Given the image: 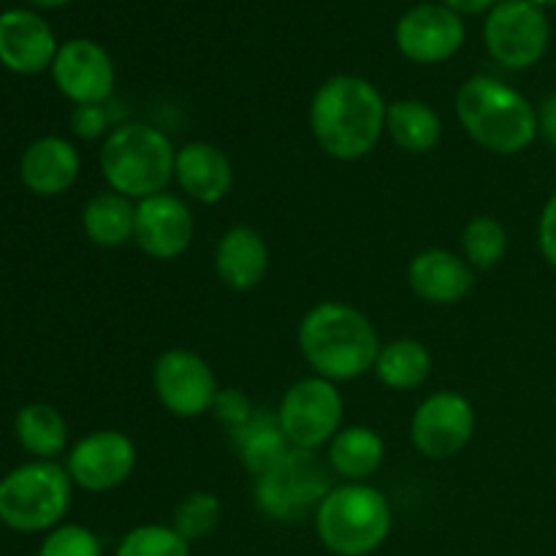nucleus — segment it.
<instances>
[{
	"label": "nucleus",
	"mask_w": 556,
	"mask_h": 556,
	"mask_svg": "<svg viewBox=\"0 0 556 556\" xmlns=\"http://www.w3.org/2000/svg\"><path fill=\"white\" fill-rule=\"evenodd\" d=\"M81 172V155L63 136H41L20 157V179L30 193L52 199L74 188Z\"/></svg>",
	"instance_id": "19"
},
{
	"label": "nucleus",
	"mask_w": 556,
	"mask_h": 556,
	"mask_svg": "<svg viewBox=\"0 0 556 556\" xmlns=\"http://www.w3.org/2000/svg\"><path fill=\"white\" fill-rule=\"evenodd\" d=\"M58 38L43 16L27 9H9L0 14V63L22 76L52 68L58 58Z\"/></svg>",
	"instance_id": "16"
},
{
	"label": "nucleus",
	"mask_w": 556,
	"mask_h": 556,
	"mask_svg": "<svg viewBox=\"0 0 556 556\" xmlns=\"http://www.w3.org/2000/svg\"><path fill=\"white\" fill-rule=\"evenodd\" d=\"M174 182L199 204H220L233 188V163L212 141H188L177 147Z\"/></svg>",
	"instance_id": "18"
},
{
	"label": "nucleus",
	"mask_w": 556,
	"mask_h": 556,
	"mask_svg": "<svg viewBox=\"0 0 556 556\" xmlns=\"http://www.w3.org/2000/svg\"><path fill=\"white\" fill-rule=\"evenodd\" d=\"M71 492L74 481L63 465L27 462L0 478V521L22 535L52 532L68 514Z\"/></svg>",
	"instance_id": "6"
},
{
	"label": "nucleus",
	"mask_w": 556,
	"mask_h": 556,
	"mask_svg": "<svg viewBox=\"0 0 556 556\" xmlns=\"http://www.w3.org/2000/svg\"><path fill=\"white\" fill-rule=\"evenodd\" d=\"M508 253V231L492 215H476L462 228V255L476 271H489Z\"/></svg>",
	"instance_id": "27"
},
{
	"label": "nucleus",
	"mask_w": 556,
	"mask_h": 556,
	"mask_svg": "<svg viewBox=\"0 0 556 556\" xmlns=\"http://www.w3.org/2000/svg\"><path fill=\"white\" fill-rule=\"evenodd\" d=\"M538 248H541L546 264L556 269V193L546 201L541 220H538Z\"/></svg>",
	"instance_id": "33"
},
{
	"label": "nucleus",
	"mask_w": 556,
	"mask_h": 556,
	"mask_svg": "<svg viewBox=\"0 0 556 556\" xmlns=\"http://www.w3.org/2000/svg\"><path fill=\"white\" fill-rule=\"evenodd\" d=\"M255 410H258V407L253 405V400L239 389H220L215 407H212V413H215L217 421L226 427V432H237L239 427H244V424L253 418Z\"/></svg>",
	"instance_id": "32"
},
{
	"label": "nucleus",
	"mask_w": 556,
	"mask_h": 556,
	"mask_svg": "<svg viewBox=\"0 0 556 556\" xmlns=\"http://www.w3.org/2000/svg\"><path fill=\"white\" fill-rule=\"evenodd\" d=\"M52 79L58 90L74 106L81 103H109L117 85V68L112 54L92 38H71L58 49L52 63Z\"/></svg>",
	"instance_id": "15"
},
{
	"label": "nucleus",
	"mask_w": 556,
	"mask_h": 556,
	"mask_svg": "<svg viewBox=\"0 0 556 556\" xmlns=\"http://www.w3.org/2000/svg\"><path fill=\"white\" fill-rule=\"evenodd\" d=\"M315 532L337 556H369L391 535V503L372 483H337L315 510Z\"/></svg>",
	"instance_id": "5"
},
{
	"label": "nucleus",
	"mask_w": 556,
	"mask_h": 556,
	"mask_svg": "<svg viewBox=\"0 0 556 556\" xmlns=\"http://www.w3.org/2000/svg\"><path fill=\"white\" fill-rule=\"evenodd\" d=\"M223 516L220 500L212 492H190L179 500V505L174 508L172 527L185 538L188 543L204 541L212 532L217 530Z\"/></svg>",
	"instance_id": "28"
},
{
	"label": "nucleus",
	"mask_w": 556,
	"mask_h": 556,
	"mask_svg": "<svg viewBox=\"0 0 556 556\" xmlns=\"http://www.w3.org/2000/svg\"><path fill=\"white\" fill-rule=\"evenodd\" d=\"M134 226L136 201L123 193H114V190H101V193L90 195L81 210L85 237L103 250H117L134 242Z\"/></svg>",
	"instance_id": "24"
},
{
	"label": "nucleus",
	"mask_w": 556,
	"mask_h": 556,
	"mask_svg": "<svg viewBox=\"0 0 556 556\" xmlns=\"http://www.w3.org/2000/svg\"><path fill=\"white\" fill-rule=\"evenodd\" d=\"M152 389L163 410L174 418H201L212 413L220 383L204 356L188 348H168L152 364Z\"/></svg>",
	"instance_id": "10"
},
{
	"label": "nucleus",
	"mask_w": 556,
	"mask_h": 556,
	"mask_svg": "<svg viewBox=\"0 0 556 556\" xmlns=\"http://www.w3.org/2000/svg\"><path fill=\"white\" fill-rule=\"evenodd\" d=\"M215 275L228 291H253L264 282L269 271V248L266 239L253 226H231L217 239L215 255H212Z\"/></svg>",
	"instance_id": "20"
},
{
	"label": "nucleus",
	"mask_w": 556,
	"mask_h": 556,
	"mask_svg": "<svg viewBox=\"0 0 556 556\" xmlns=\"http://www.w3.org/2000/svg\"><path fill=\"white\" fill-rule=\"evenodd\" d=\"M532 3H538L541 9H552V5H556V0H532Z\"/></svg>",
	"instance_id": "37"
},
{
	"label": "nucleus",
	"mask_w": 556,
	"mask_h": 556,
	"mask_svg": "<svg viewBox=\"0 0 556 556\" xmlns=\"http://www.w3.org/2000/svg\"><path fill=\"white\" fill-rule=\"evenodd\" d=\"M443 5L454 9L456 14H481V11H492L500 0H440Z\"/></svg>",
	"instance_id": "35"
},
{
	"label": "nucleus",
	"mask_w": 556,
	"mask_h": 556,
	"mask_svg": "<svg viewBox=\"0 0 556 556\" xmlns=\"http://www.w3.org/2000/svg\"><path fill=\"white\" fill-rule=\"evenodd\" d=\"M483 41L503 68H532L548 52L552 25L546 11L532 0H500L486 16Z\"/></svg>",
	"instance_id": "9"
},
{
	"label": "nucleus",
	"mask_w": 556,
	"mask_h": 556,
	"mask_svg": "<svg viewBox=\"0 0 556 556\" xmlns=\"http://www.w3.org/2000/svg\"><path fill=\"white\" fill-rule=\"evenodd\" d=\"M174 161L177 147L150 123L114 125L98 150L103 182L114 193L128 195L130 201L150 199L168 190L174 182Z\"/></svg>",
	"instance_id": "4"
},
{
	"label": "nucleus",
	"mask_w": 556,
	"mask_h": 556,
	"mask_svg": "<svg viewBox=\"0 0 556 556\" xmlns=\"http://www.w3.org/2000/svg\"><path fill=\"white\" fill-rule=\"evenodd\" d=\"M538 134L556 147V92L543 98V103L538 106Z\"/></svg>",
	"instance_id": "34"
},
{
	"label": "nucleus",
	"mask_w": 556,
	"mask_h": 556,
	"mask_svg": "<svg viewBox=\"0 0 556 556\" xmlns=\"http://www.w3.org/2000/svg\"><path fill=\"white\" fill-rule=\"evenodd\" d=\"M38 556H103L101 538L81 525H60L41 541Z\"/></svg>",
	"instance_id": "30"
},
{
	"label": "nucleus",
	"mask_w": 556,
	"mask_h": 556,
	"mask_svg": "<svg viewBox=\"0 0 556 556\" xmlns=\"http://www.w3.org/2000/svg\"><path fill=\"white\" fill-rule=\"evenodd\" d=\"M326 462L334 476L348 483H369V478L383 467L386 462V440L378 429L342 427L326 445Z\"/></svg>",
	"instance_id": "21"
},
{
	"label": "nucleus",
	"mask_w": 556,
	"mask_h": 556,
	"mask_svg": "<svg viewBox=\"0 0 556 556\" xmlns=\"http://www.w3.org/2000/svg\"><path fill=\"white\" fill-rule=\"evenodd\" d=\"M299 351L313 375L331 383H351L375 369L380 337L372 320L345 302H318L299 320Z\"/></svg>",
	"instance_id": "2"
},
{
	"label": "nucleus",
	"mask_w": 556,
	"mask_h": 556,
	"mask_svg": "<svg viewBox=\"0 0 556 556\" xmlns=\"http://www.w3.org/2000/svg\"><path fill=\"white\" fill-rule=\"evenodd\" d=\"M386 134L402 152L427 155L443 139V119L421 98H400L389 103Z\"/></svg>",
	"instance_id": "23"
},
{
	"label": "nucleus",
	"mask_w": 556,
	"mask_h": 556,
	"mask_svg": "<svg viewBox=\"0 0 556 556\" xmlns=\"http://www.w3.org/2000/svg\"><path fill=\"white\" fill-rule=\"evenodd\" d=\"M465 20L443 3H421L396 22V49L410 63L438 65L465 47Z\"/></svg>",
	"instance_id": "13"
},
{
	"label": "nucleus",
	"mask_w": 556,
	"mask_h": 556,
	"mask_svg": "<svg viewBox=\"0 0 556 556\" xmlns=\"http://www.w3.org/2000/svg\"><path fill=\"white\" fill-rule=\"evenodd\" d=\"M410 291L434 307H451L470 296L476 288V269L454 250L427 248L407 266Z\"/></svg>",
	"instance_id": "17"
},
{
	"label": "nucleus",
	"mask_w": 556,
	"mask_h": 556,
	"mask_svg": "<svg viewBox=\"0 0 556 556\" xmlns=\"http://www.w3.org/2000/svg\"><path fill=\"white\" fill-rule=\"evenodd\" d=\"M228 438H231V448L237 451L244 470L253 472L255 478L280 465L293 451L288 438L282 434L277 413L255 410L253 418L244 427H239L237 432H228Z\"/></svg>",
	"instance_id": "22"
},
{
	"label": "nucleus",
	"mask_w": 556,
	"mask_h": 556,
	"mask_svg": "<svg viewBox=\"0 0 556 556\" xmlns=\"http://www.w3.org/2000/svg\"><path fill=\"white\" fill-rule=\"evenodd\" d=\"M27 3L38 5V9H60V5H65L68 0H27Z\"/></svg>",
	"instance_id": "36"
},
{
	"label": "nucleus",
	"mask_w": 556,
	"mask_h": 556,
	"mask_svg": "<svg viewBox=\"0 0 556 556\" xmlns=\"http://www.w3.org/2000/svg\"><path fill=\"white\" fill-rule=\"evenodd\" d=\"M383 92L356 74H337L309 101V130L320 150L342 163H356L378 147L386 134Z\"/></svg>",
	"instance_id": "1"
},
{
	"label": "nucleus",
	"mask_w": 556,
	"mask_h": 556,
	"mask_svg": "<svg viewBox=\"0 0 556 556\" xmlns=\"http://www.w3.org/2000/svg\"><path fill=\"white\" fill-rule=\"evenodd\" d=\"M114 556H190V543L172 525H141L123 535Z\"/></svg>",
	"instance_id": "29"
},
{
	"label": "nucleus",
	"mask_w": 556,
	"mask_h": 556,
	"mask_svg": "<svg viewBox=\"0 0 556 556\" xmlns=\"http://www.w3.org/2000/svg\"><path fill=\"white\" fill-rule=\"evenodd\" d=\"M136 443L119 429H96L76 440L65 456L74 486L90 494H103L119 489L136 470Z\"/></svg>",
	"instance_id": "12"
},
{
	"label": "nucleus",
	"mask_w": 556,
	"mask_h": 556,
	"mask_svg": "<svg viewBox=\"0 0 556 556\" xmlns=\"http://www.w3.org/2000/svg\"><path fill=\"white\" fill-rule=\"evenodd\" d=\"M476 434V407L459 391H434L413 410L410 440L424 459L459 456Z\"/></svg>",
	"instance_id": "11"
},
{
	"label": "nucleus",
	"mask_w": 556,
	"mask_h": 556,
	"mask_svg": "<svg viewBox=\"0 0 556 556\" xmlns=\"http://www.w3.org/2000/svg\"><path fill=\"white\" fill-rule=\"evenodd\" d=\"M329 489L326 467L320 465L315 451L293 448L280 465L255 478L253 494L261 514L291 525V521L304 519L307 514L315 516L320 500L326 497Z\"/></svg>",
	"instance_id": "8"
},
{
	"label": "nucleus",
	"mask_w": 556,
	"mask_h": 556,
	"mask_svg": "<svg viewBox=\"0 0 556 556\" xmlns=\"http://www.w3.org/2000/svg\"><path fill=\"white\" fill-rule=\"evenodd\" d=\"M195 237V217L188 201L163 193L136 201L134 242L147 258L174 261L182 258Z\"/></svg>",
	"instance_id": "14"
},
{
	"label": "nucleus",
	"mask_w": 556,
	"mask_h": 556,
	"mask_svg": "<svg viewBox=\"0 0 556 556\" xmlns=\"http://www.w3.org/2000/svg\"><path fill=\"white\" fill-rule=\"evenodd\" d=\"M277 421L291 448L320 451L331 443L345 421V396L331 380L307 375L282 394Z\"/></svg>",
	"instance_id": "7"
},
{
	"label": "nucleus",
	"mask_w": 556,
	"mask_h": 556,
	"mask_svg": "<svg viewBox=\"0 0 556 556\" xmlns=\"http://www.w3.org/2000/svg\"><path fill=\"white\" fill-rule=\"evenodd\" d=\"M71 130L81 141L106 139L112 134V114H109L106 103H81V106H74V112H71Z\"/></svg>",
	"instance_id": "31"
},
{
	"label": "nucleus",
	"mask_w": 556,
	"mask_h": 556,
	"mask_svg": "<svg viewBox=\"0 0 556 556\" xmlns=\"http://www.w3.org/2000/svg\"><path fill=\"white\" fill-rule=\"evenodd\" d=\"M454 109L465 134L494 155H519L541 136L530 98L494 76H470L456 90Z\"/></svg>",
	"instance_id": "3"
},
{
	"label": "nucleus",
	"mask_w": 556,
	"mask_h": 556,
	"mask_svg": "<svg viewBox=\"0 0 556 556\" xmlns=\"http://www.w3.org/2000/svg\"><path fill=\"white\" fill-rule=\"evenodd\" d=\"M16 440L22 448L41 462H54L68 448V424L63 413L47 402H30L16 413Z\"/></svg>",
	"instance_id": "26"
},
{
	"label": "nucleus",
	"mask_w": 556,
	"mask_h": 556,
	"mask_svg": "<svg viewBox=\"0 0 556 556\" xmlns=\"http://www.w3.org/2000/svg\"><path fill=\"white\" fill-rule=\"evenodd\" d=\"M434 358L416 337H396L380 345L375 358V378L391 391H416L432 378Z\"/></svg>",
	"instance_id": "25"
}]
</instances>
